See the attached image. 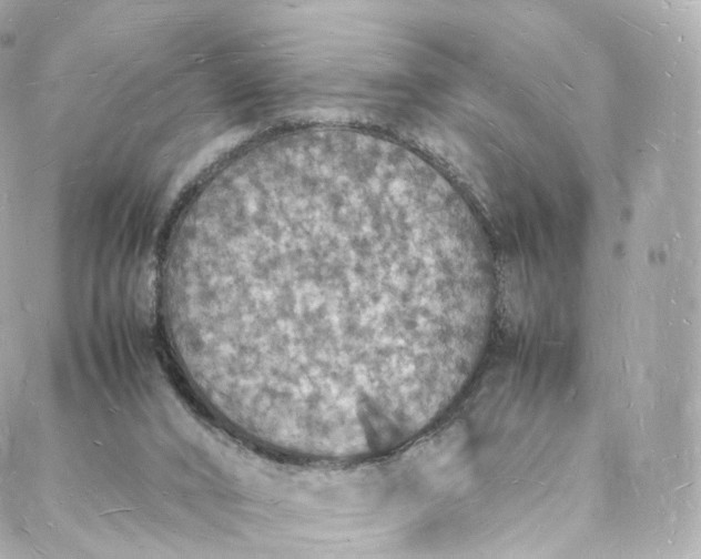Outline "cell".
<instances>
[{"label":"cell","instance_id":"cell-1","mask_svg":"<svg viewBox=\"0 0 701 559\" xmlns=\"http://www.w3.org/2000/svg\"><path fill=\"white\" fill-rule=\"evenodd\" d=\"M228 354L265 404L342 423L393 411L443 370L461 297L446 234L373 203L291 207L228 247Z\"/></svg>","mask_w":701,"mask_h":559}]
</instances>
